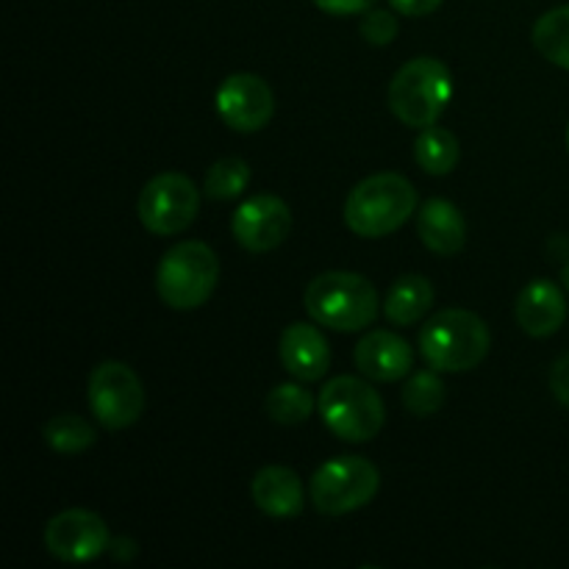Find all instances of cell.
Segmentation results:
<instances>
[{"instance_id":"e0dca14e","label":"cell","mask_w":569,"mask_h":569,"mask_svg":"<svg viewBox=\"0 0 569 569\" xmlns=\"http://www.w3.org/2000/svg\"><path fill=\"white\" fill-rule=\"evenodd\" d=\"M417 233L431 253L456 256L467 244L465 214L450 200L433 198L417 214Z\"/></svg>"},{"instance_id":"484cf974","label":"cell","mask_w":569,"mask_h":569,"mask_svg":"<svg viewBox=\"0 0 569 569\" xmlns=\"http://www.w3.org/2000/svg\"><path fill=\"white\" fill-rule=\"evenodd\" d=\"M550 392L561 406L569 409V353L559 356L550 367Z\"/></svg>"},{"instance_id":"ffe728a7","label":"cell","mask_w":569,"mask_h":569,"mask_svg":"<svg viewBox=\"0 0 569 569\" xmlns=\"http://www.w3.org/2000/svg\"><path fill=\"white\" fill-rule=\"evenodd\" d=\"M533 48L550 61V64L561 67L569 72V3L550 9L542 14L533 26Z\"/></svg>"},{"instance_id":"7402d4cb","label":"cell","mask_w":569,"mask_h":569,"mask_svg":"<svg viewBox=\"0 0 569 569\" xmlns=\"http://www.w3.org/2000/svg\"><path fill=\"white\" fill-rule=\"evenodd\" d=\"M264 409L267 417L278 422V426H300L315 411V398L300 383H281V387H276L267 395Z\"/></svg>"},{"instance_id":"3957f363","label":"cell","mask_w":569,"mask_h":569,"mask_svg":"<svg viewBox=\"0 0 569 569\" xmlns=\"http://www.w3.org/2000/svg\"><path fill=\"white\" fill-rule=\"evenodd\" d=\"M489 328L476 311L445 309L420 331V353L437 372L476 370L489 353Z\"/></svg>"},{"instance_id":"603a6c76","label":"cell","mask_w":569,"mask_h":569,"mask_svg":"<svg viewBox=\"0 0 569 569\" xmlns=\"http://www.w3.org/2000/svg\"><path fill=\"white\" fill-rule=\"evenodd\" d=\"M250 183V167L248 161L237 159V156H228V159L214 161L206 172L203 192L211 200H233L248 189Z\"/></svg>"},{"instance_id":"6da1fadb","label":"cell","mask_w":569,"mask_h":569,"mask_svg":"<svg viewBox=\"0 0 569 569\" xmlns=\"http://www.w3.org/2000/svg\"><path fill=\"white\" fill-rule=\"evenodd\" d=\"M417 211V189L398 172H378L350 189L345 222L356 237L381 239L398 231Z\"/></svg>"},{"instance_id":"5b68a950","label":"cell","mask_w":569,"mask_h":569,"mask_svg":"<svg viewBox=\"0 0 569 569\" xmlns=\"http://www.w3.org/2000/svg\"><path fill=\"white\" fill-rule=\"evenodd\" d=\"M220 281V261L206 242H178L156 267V292L170 309L192 311L209 303Z\"/></svg>"},{"instance_id":"d4e9b609","label":"cell","mask_w":569,"mask_h":569,"mask_svg":"<svg viewBox=\"0 0 569 569\" xmlns=\"http://www.w3.org/2000/svg\"><path fill=\"white\" fill-rule=\"evenodd\" d=\"M359 31L367 42L376 44V48H383V44H389L395 37H398V20H395L392 11L370 9L365 11V17H361Z\"/></svg>"},{"instance_id":"30bf717a","label":"cell","mask_w":569,"mask_h":569,"mask_svg":"<svg viewBox=\"0 0 569 569\" xmlns=\"http://www.w3.org/2000/svg\"><path fill=\"white\" fill-rule=\"evenodd\" d=\"M111 545L109 526L87 509H67L44 526V548L64 565H87L103 556Z\"/></svg>"},{"instance_id":"5bb4252c","label":"cell","mask_w":569,"mask_h":569,"mask_svg":"<svg viewBox=\"0 0 569 569\" xmlns=\"http://www.w3.org/2000/svg\"><path fill=\"white\" fill-rule=\"evenodd\" d=\"M278 353H281L283 370L303 383L320 381L331 370V348H328V339L322 337L320 328L309 326V322H292L281 333Z\"/></svg>"},{"instance_id":"ac0fdd59","label":"cell","mask_w":569,"mask_h":569,"mask_svg":"<svg viewBox=\"0 0 569 569\" xmlns=\"http://www.w3.org/2000/svg\"><path fill=\"white\" fill-rule=\"evenodd\" d=\"M433 287L422 276H403L392 283L383 300V315L392 326H415L431 311Z\"/></svg>"},{"instance_id":"cb8c5ba5","label":"cell","mask_w":569,"mask_h":569,"mask_svg":"<svg viewBox=\"0 0 569 569\" xmlns=\"http://www.w3.org/2000/svg\"><path fill=\"white\" fill-rule=\"evenodd\" d=\"M403 406L415 417H431L445 406V383L437 370H420L406 381Z\"/></svg>"},{"instance_id":"9c48e42d","label":"cell","mask_w":569,"mask_h":569,"mask_svg":"<svg viewBox=\"0 0 569 569\" xmlns=\"http://www.w3.org/2000/svg\"><path fill=\"white\" fill-rule=\"evenodd\" d=\"M87 400L98 422L109 431L131 428L144 411V389L137 372L122 361H103L92 370Z\"/></svg>"},{"instance_id":"f546056e","label":"cell","mask_w":569,"mask_h":569,"mask_svg":"<svg viewBox=\"0 0 569 569\" xmlns=\"http://www.w3.org/2000/svg\"><path fill=\"white\" fill-rule=\"evenodd\" d=\"M567 148H569V131H567Z\"/></svg>"},{"instance_id":"277c9868","label":"cell","mask_w":569,"mask_h":569,"mask_svg":"<svg viewBox=\"0 0 569 569\" xmlns=\"http://www.w3.org/2000/svg\"><path fill=\"white\" fill-rule=\"evenodd\" d=\"M453 94V76L433 56L411 59L389 83V109L403 126L428 128L445 114Z\"/></svg>"},{"instance_id":"4316f807","label":"cell","mask_w":569,"mask_h":569,"mask_svg":"<svg viewBox=\"0 0 569 569\" xmlns=\"http://www.w3.org/2000/svg\"><path fill=\"white\" fill-rule=\"evenodd\" d=\"M317 9L326 11L333 17H350V14H365L376 6V0H315Z\"/></svg>"},{"instance_id":"52a82bcc","label":"cell","mask_w":569,"mask_h":569,"mask_svg":"<svg viewBox=\"0 0 569 569\" xmlns=\"http://www.w3.org/2000/svg\"><path fill=\"white\" fill-rule=\"evenodd\" d=\"M381 489V472L361 456H339L311 476V506L326 517H342L370 503Z\"/></svg>"},{"instance_id":"d6986e66","label":"cell","mask_w":569,"mask_h":569,"mask_svg":"<svg viewBox=\"0 0 569 569\" xmlns=\"http://www.w3.org/2000/svg\"><path fill=\"white\" fill-rule=\"evenodd\" d=\"M415 159L428 176H448V172L456 170L461 159L459 139L442 126H428L420 128V137L415 142Z\"/></svg>"},{"instance_id":"7a4b0ae2","label":"cell","mask_w":569,"mask_h":569,"mask_svg":"<svg viewBox=\"0 0 569 569\" xmlns=\"http://www.w3.org/2000/svg\"><path fill=\"white\" fill-rule=\"evenodd\" d=\"M306 311L317 326L339 333H356L378 317V292L359 272H322L306 287Z\"/></svg>"},{"instance_id":"8992f818","label":"cell","mask_w":569,"mask_h":569,"mask_svg":"<svg viewBox=\"0 0 569 569\" xmlns=\"http://www.w3.org/2000/svg\"><path fill=\"white\" fill-rule=\"evenodd\" d=\"M322 420L345 442H370L381 433L387 409L376 389L356 376H337L317 398Z\"/></svg>"},{"instance_id":"ba28073f","label":"cell","mask_w":569,"mask_h":569,"mask_svg":"<svg viewBox=\"0 0 569 569\" xmlns=\"http://www.w3.org/2000/svg\"><path fill=\"white\" fill-rule=\"evenodd\" d=\"M139 222L156 237L187 231L200 211V189L183 172H161L139 192Z\"/></svg>"},{"instance_id":"44dd1931","label":"cell","mask_w":569,"mask_h":569,"mask_svg":"<svg viewBox=\"0 0 569 569\" xmlns=\"http://www.w3.org/2000/svg\"><path fill=\"white\" fill-rule=\"evenodd\" d=\"M42 437H44V442L56 450V453L76 456V453H83V450L92 448L94 439H98V433H94V428L89 426V420H83V417L56 415L53 420L44 422Z\"/></svg>"},{"instance_id":"f1b7e54d","label":"cell","mask_w":569,"mask_h":569,"mask_svg":"<svg viewBox=\"0 0 569 569\" xmlns=\"http://www.w3.org/2000/svg\"><path fill=\"white\" fill-rule=\"evenodd\" d=\"M561 283H565L567 295H569V261L565 264V270H561Z\"/></svg>"},{"instance_id":"7c38bea8","label":"cell","mask_w":569,"mask_h":569,"mask_svg":"<svg viewBox=\"0 0 569 569\" xmlns=\"http://www.w3.org/2000/svg\"><path fill=\"white\" fill-rule=\"evenodd\" d=\"M292 228V211L278 194L261 192L244 200L231 220V231L237 242L250 253L276 250Z\"/></svg>"},{"instance_id":"9a60e30c","label":"cell","mask_w":569,"mask_h":569,"mask_svg":"<svg viewBox=\"0 0 569 569\" xmlns=\"http://www.w3.org/2000/svg\"><path fill=\"white\" fill-rule=\"evenodd\" d=\"M515 317L528 337H553L567 320L565 292L553 281H548V278H537V281H531L517 295Z\"/></svg>"},{"instance_id":"2e32d148","label":"cell","mask_w":569,"mask_h":569,"mask_svg":"<svg viewBox=\"0 0 569 569\" xmlns=\"http://www.w3.org/2000/svg\"><path fill=\"white\" fill-rule=\"evenodd\" d=\"M250 492H253V503L259 506V511H264L267 517H276V520L298 517L306 506L303 481L298 478V472L281 465L261 467L256 472Z\"/></svg>"},{"instance_id":"4fadbf2b","label":"cell","mask_w":569,"mask_h":569,"mask_svg":"<svg viewBox=\"0 0 569 569\" xmlns=\"http://www.w3.org/2000/svg\"><path fill=\"white\" fill-rule=\"evenodd\" d=\"M356 370L378 383H395L415 370V350L392 331H370L353 350Z\"/></svg>"},{"instance_id":"83f0119b","label":"cell","mask_w":569,"mask_h":569,"mask_svg":"<svg viewBox=\"0 0 569 569\" xmlns=\"http://www.w3.org/2000/svg\"><path fill=\"white\" fill-rule=\"evenodd\" d=\"M389 3H392L395 11H400L406 17H426L433 14L445 0H389Z\"/></svg>"},{"instance_id":"8fae6325","label":"cell","mask_w":569,"mask_h":569,"mask_svg":"<svg viewBox=\"0 0 569 569\" xmlns=\"http://www.w3.org/2000/svg\"><path fill=\"white\" fill-rule=\"evenodd\" d=\"M217 114L239 133H256L276 114L270 83L253 72H233L217 89Z\"/></svg>"}]
</instances>
